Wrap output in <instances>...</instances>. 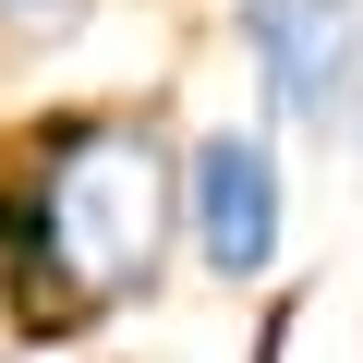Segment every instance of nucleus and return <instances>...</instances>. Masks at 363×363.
I'll use <instances>...</instances> for the list:
<instances>
[{
    "instance_id": "obj_3",
    "label": "nucleus",
    "mask_w": 363,
    "mask_h": 363,
    "mask_svg": "<svg viewBox=\"0 0 363 363\" xmlns=\"http://www.w3.org/2000/svg\"><path fill=\"white\" fill-rule=\"evenodd\" d=\"M279 230H291V182H279V133L218 121L182 145V242L218 291H267L279 279Z\"/></svg>"
},
{
    "instance_id": "obj_2",
    "label": "nucleus",
    "mask_w": 363,
    "mask_h": 363,
    "mask_svg": "<svg viewBox=\"0 0 363 363\" xmlns=\"http://www.w3.org/2000/svg\"><path fill=\"white\" fill-rule=\"evenodd\" d=\"M230 37L255 49V97L303 145L363 133V0H230Z\"/></svg>"
},
{
    "instance_id": "obj_1",
    "label": "nucleus",
    "mask_w": 363,
    "mask_h": 363,
    "mask_svg": "<svg viewBox=\"0 0 363 363\" xmlns=\"http://www.w3.org/2000/svg\"><path fill=\"white\" fill-rule=\"evenodd\" d=\"M169 242H182V145L157 133V109L85 97L0 133V327L25 351L133 315L169 279Z\"/></svg>"
},
{
    "instance_id": "obj_4",
    "label": "nucleus",
    "mask_w": 363,
    "mask_h": 363,
    "mask_svg": "<svg viewBox=\"0 0 363 363\" xmlns=\"http://www.w3.org/2000/svg\"><path fill=\"white\" fill-rule=\"evenodd\" d=\"M97 25V0H0V73H37L49 49H73Z\"/></svg>"
}]
</instances>
